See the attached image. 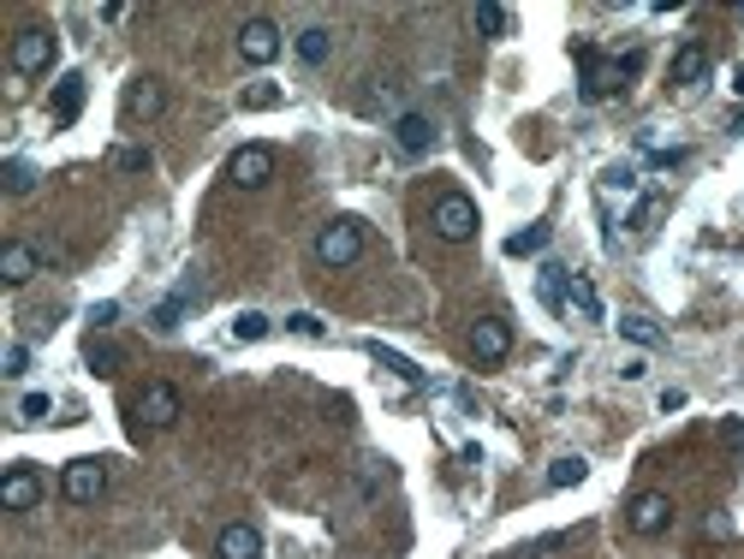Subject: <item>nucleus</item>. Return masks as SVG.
Listing matches in <instances>:
<instances>
[{
	"instance_id": "ddd939ff",
	"label": "nucleus",
	"mask_w": 744,
	"mask_h": 559,
	"mask_svg": "<svg viewBox=\"0 0 744 559\" xmlns=\"http://www.w3.org/2000/svg\"><path fill=\"white\" fill-rule=\"evenodd\" d=\"M393 150L400 155H429L435 150V120L429 113H400V120H393Z\"/></svg>"
},
{
	"instance_id": "0eeeda50",
	"label": "nucleus",
	"mask_w": 744,
	"mask_h": 559,
	"mask_svg": "<svg viewBox=\"0 0 744 559\" xmlns=\"http://www.w3.org/2000/svg\"><path fill=\"white\" fill-rule=\"evenodd\" d=\"M227 179L239 185V190L269 185V179H274V150H269V143H244V150L227 161Z\"/></svg>"
},
{
	"instance_id": "a878e982",
	"label": "nucleus",
	"mask_w": 744,
	"mask_h": 559,
	"mask_svg": "<svg viewBox=\"0 0 744 559\" xmlns=\"http://www.w3.org/2000/svg\"><path fill=\"white\" fill-rule=\"evenodd\" d=\"M543 244H548V227H524L506 239V256H530V250H543Z\"/></svg>"
},
{
	"instance_id": "6e6552de",
	"label": "nucleus",
	"mask_w": 744,
	"mask_h": 559,
	"mask_svg": "<svg viewBox=\"0 0 744 559\" xmlns=\"http://www.w3.org/2000/svg\"><path fill=\"white\" fill-rule=\"evenodd\" d=\"M625 518H632V536H661V529L674 524V500L649 489V494L632 500V512H625Z\"/></svg>"
},
{
	"instance_id": "6ab92c4d",
	"label": "nucleus",
	"mask_w": 744,
	"mask_h": 559,
	"mask_svg": "<svg viewBox=\"0 0 744 559\" xmlns=\"http://www.w3.org/2000/svg\"><path fill=\"white\" fill-rule=\"evenodd\" d=\"M197 298V286H179V292H173V298H162V304H155V310H150V321H155V328H162V333H173V328H179V316H185V304H192Z\"/></svg>"
},
{
	"instance_id": "2eb2a0df",
	"label": "nucleus",
	"mask_w": 744,
	"mask_h": 559,
	"mask_svg": "<svg viewBox=\"0 0 744 559\" xmlns=\"http://www.w3.org/2000/svg\"><path fill=\"white\" fill-rule=\"evenodd\" d=\"M36 268H42V256L31 244H7V250H0V280H7V286H31Z\"/></svg>"
},
{
	"instance_id": "c85d7f7f",
	"label": "nucleus",
	"mask_w": 744,
	"mask_h": 559,
	"mask_svg": "<svg viewBox=\"0 0 744 559\" xmlns=\"http://www.w3.org/2000/svg\"><path fill=\"white\" fill-rule=\"evenodd\" d=\"M42 417H54L48 393H24V399H19V423H42Z\"/></svg>"
},
{
	"instance_id": "5701e85b",
	"label": "nucleus",
	"mask_w": 744,
	"mask_h": 559,
	"mask_svg": "<svg viewBox=\"0 0 744 559\" xmlns=\"http://www.w3.org/2000/svg\"><path fill=\"white\" fill-rule=\"evenodd\" d=\"M583 476H590V464H583V459H554L548 464V489H578Z\"/></svg>"
},
{
	"instance_id": "f3484780",
	"label": "nucleus",
	"mask_w": 744,
	"mask_h": 559,
	"mask_svg": "<svg viewBox=\"0 0 744 559\" xmlns=\"http://www.w3.org/2000/svg\"><path fill=\"white\" fill-rule=\"evenodd\" d=\"M78 113H84V78H78V72H66V78H61V90H54V120H61V125H72Z\"/></svg>"
},
{
	"instance_id": "f257e3e1",
	"label": "nucleus",
	"mask_w": 744,
	"mask_h": 559,
	"mask_svg": "<svg viewBox=\"0 0 744 559\" xmlns=\"http://www.w3.org/2000/svg\"><path fill=\"white\" fill-rule=\"evenodd\" d=\"M54 54H61V36H54L48 24H24V31L12 36V72H24V78L48 72Z\"/></svg>"
},
{
	"instance_id": "20e7f679",
	"label": "nucleus",
	"mask_w": 744,
	"mask_h": 559,
	"mask_svg": "<svg viewBox=\"0 0 744 559\" xmlns=\"http://www.w3.org/2000/svg\"><path fill=\"white\" fill-rule=\"evenodd\" d=\"M429 227H435V239H447V244H464V239H471V232H477V202L464 197V190H447V197L435 202Z\"/></svg>"
},
{
	"instance_id": "4468645a",
	"label": "nucleus",
	"mask_w": 744,
	"mask_h": 559,
	"mask_svg": "<svg viewBox=\"0 0 744 559\" xmlns=\"http://www.w3.org/2000/svg\"><path fill=\"white\" fill-rule=\"evenodd\" d=\"M667 78H674V90L703 84L709 78V48H703V42H685V48L674 54V66H667Z\"/></svg>"
},
{
	"instance_id": "dca6fc26",
	"label": "nucleus",
	"mask_w": 744,
	"mask_h": 559,
	"mask_svg": "<svg viewBox=\"0 0 744 559\" xmlns=\"http://www.w3.org/2000/svg\"><path fill=\"white\" fill-rule=\"evenodd\" d=\"M215 553H221V559H262V536H256V524H227V529H221V541H215Z\"/></svg>"
},
{
	"instance_id": "1a4fd4ad",
	"label": "nucleus",
	"mask_w": 744,
	"mask_h": 559,
	"mask_svg": "<svg viewBox=\"0 0 744 559\" xmlns=\"http://www.w3.org/2000/svg\"><path fill=\"white\" fill-rule=\"evenodd\" d=\"M36 500H42V476L31 464H12L7 476H0V506L7 512H31Z\"/></svg>"
},
{
	"instance_id": "39448f33",
	"label": "nucleus",
	"mask_w": 744,
	"mask_h": 559,
	"mask_svg": "<svg viewBox=\"0 0 744 559\" xmlns=\"http://www.w3.org/2000/svg\"><path fill=\"white\" fill-rule=\"evenodd\" d=\"M131 417H138L143 429H167V423H179V387H173V381H150V387L131 399Z\"/></svg>"
},
{
	"instance_id": "7ed1b4c3",
	"label": "nucleus",
	"mask_w": 744,
	"mask_h": 559,
	"mask_svg": "<svg viewBox=\"0 0 744 559\" xmlns=\"http://www.w3.org/2000/svg\"><path fill=\"white\" fill-rule=\"evenodd\" d=\"M578 66H583V96L602 101V96H614L620 84L637 72V54H625V61H602L595 48H583V54H578Z\"/></svg>"
},
{
	"instance_id": "aec40b11",
	"label": "nucleus",
	"mask_w": 744,
	"mask_h": 559,
	"mask_svg": "<svg viewBox=\"0 0 744 559\" xmlns=\"http://www.w3.org/2000/svg\"><path fill=\"white\" fill-rule=\"evenodd\" d=\"M566 298H572V310L583 316V321H595L602 316V298H595V286L583 274H566Z\"/></svg>"
},
{
	"instance_id": "412c9836",
	"label": "nucleus",
	"mask_w": 744,
	"mask_h": 559,
	"mask_svg": "<svg viewBox=\"0 0 744 559\" xmlns=\"http://www.w3.org/2000/svg\"><path fill=\"white\" fill-rule=\"evenodd\" d=\"M471 24H477L483 36H506V31H513V12H506V7H494V0H483V7L471 12Z\"/></svg>"
},
{
	"instance_id": "bb28decb",
	"label": "nucleus",
	"mask_w": 744,
	"mask_h": 559,
	"mask_svg": "<svg viewBox=\"0 0 744 559\" xmlns=\"http://www.w3.org/2000/svg\"><path fill=\"white\" fill-rule=\"evenodd\" d=\"M7 190H12V197L36 190V167H31V161H7Z\"/></svg>"
},
{
	"instance_id": "9d476101",
	"label": "nucleus",
	"mask_w": 744,
	"mask_h": 559,
	"mask_svg": "<svg viewBox=\"0 0 744 559\" xmlns=\"http://www.w3.org/2000/svg\"><path fill=\"white\" fill-rule=\"evenodd\" d=\"M239 54H244L251 66H269L274 54H281V31H274L269 19H244V24H239Z\"/></svg>"
},
{
	"instance_id": "2f4dec72",
	"label": "nucleus",
	"mask_w": 744,
	"mask_h": 559,
	"mask_svg": "<svg viewBox=\"0 0 744 559\" xmlns=\"http://www.w3.org/2000/svg\"><path fill=\"white\" fill-rule=\"evenodd\" d=\"M393 96H400V90H393V84H382V78H375V90L363 96V113H382V108H393Z\"/></svg>"
},
{
	"instance_id": "cd10ccee",
	"label": "nucleus",
	"mask_w": 744,
	"mask_h": 559,
	"mask_svg": "<svg viewBox=\"0 0 744 559\" xmlns=\"http://www.w3.org/2000/svg\"><path fill=\"white\" fill-rule=\"evenodd\" d=\"M239 101H244V108H251V113H269V108H281V101H286V96H281V90H274V84H256V90H244Z\"/></svg>"
},
{
	"instance_id": "393cba45",
	"label": "nucleus",
	"mask_w": 744,
	"mask_h": 559,
	"mask_svg": "<svg viewBox=\"0 0 744 559\" xmlns=\"http://www.w3.org/2000/svg\"><path fill=\"white\" fill-rule=\"evenodd\" d=\"M232 340H244V346H256V340H269V316H256V310H244L239 321H232Z\"/></svg>"
},
{
	"instance_id": "7c9ffc66",
	"label": "nucleus",
	"mask_w": 744,
	"mask_h": 559,
	"mask_svg": "<svg viewBox=\"0 0 744 559\" xmlns=\"http://www.w3.org/2000/svg\"><path fill=\"white\" fill-rule=\"evenodd\" d=\"M113 167H120V173H143V167H150V150L125 143V150H113Z\"/></svg>"
},
{
	"instance_id": "9b49d317",
	"label": "nucleus",
	"mask_w": 744,
	"mask_h": 559,
	"mask_svg": "<svg viewBox=\"0 0 744 559\" xmlns=\"http://www.w3.org/2000/svg\"><path fill=\"white\" fill-rule=\"evenodd\" d=\"M506 351H513V328H506L501 316H483V321L471 328V358H477V363H501Z\"/></svg>"
},
{
	"instance_id": "473e14b6",
	"label": "nucleus",
	"mask_w": 744,
	"mask_h": 559,
	"mask_svg": "<svg viewBox=\"0 0 744 559\" xmlns=\"http://www.w3.org/2000/svg\"><path fill=\"white\" fill-rule=\"evenodd\" d=\"M286 328L298 333V340H322V321H316V316H292Z\"/></svg>"
},
{
	"instance_id": "f03ea898",
	"label": "nucleus",
	"mask_w": 744,
	"mask_h": 559,
	"mask_svg": "<svg viewBox=\"0 0 744 559\" xmlns=\"http://www.w3.org/2000/svg\"><path fill=\"white\" fill-rule=\"evenodd\" d=\"M363 256V227L358 220H328L322 232H316V262L322 268H352Z\"/></svg>"
},
{
	"instance_id": "c756f323",
	"label": "nucleus",
	"mask_w": 744,
	"mask_h": 559,
	"mask_svg": "<svg viewBox=\"0 0 744 559\" xmlns=\"http://www.w3.org/2000/svg\"><path fill=\"white\" fill-rule=\"evenodd\" d=\"M0 363H7L0 375H7V381H19L24 370H31V346H19V340H12V346H7V358H0Z\"/></svg>"
},
{
	"instance_id": "f8f14e48",
	"label": "nucleus",
	"mask_w": 744,
	"mask_h": 559,
	"mask_svg": "<svg viewBox=\"0 0 744 559\" xmlns=\"http://www.w3.org/2000/svg\"><path fill=\"white\" fill-rule=\"evenodd\" d=\"M162 108H167V90L155 78H131V90H125V120L131 125H150V120H162Z\"/></svg>"
},
{
	"instance_id": "a211bd4d",
	"label": "nucleus",
	"mask_w": 744,
	"mask_h": 559,
	"mask_svg": "<svg viewBox=\"0 0 744 559\" xmlns=\"http://www.w3.org/2000/svg\"><path fill=\"white\" fill-rule=\"evenodd\" d=\"M328 54H333V31H328V24H310V31H298V61H304V66H322Z\"/></svg>"
},
{
	"instance_id": "72a5a7b5",
	"label": "nucleus",
	"mask_w": 744,
	"mask_h": 559,
	"mask_svg": "<svg viewBox=\"0 0 744 559\" xmlns=\"http://www.w3.org/2000/svg\"><path fill=\"white\" fill-rule=\"evenodd\" d=\"M733 90H738V96H744V66H738V72H733Z\"/></svg>"
},
{
	"instance_id": "423d86ee",
	"label": "nucleus",
	"mask_w": 744,
	"mask_h": 559,
	"mask_svg": "<svg viewBox=\"0 0 744 559\" xmlns=\"http://www.w3.org/2000/svg\"><path fill=\"white\" fill-rule=\"evenodd\" d=\"M101 489H108V464L101 459H72L61 470V494L72 506H90V500H101Z\"/></svg>"
},
{
	"instance_id": "b1692460",
	"label": "nucleus",
	"mask_w": 744,
	"mask_h": 559,
	"mask_svg": "<svg viewBox=\"0 0 744 559\" xmlns=\"http://www.w3.org/2000/svg\"><path fill=\"white\" fill-rule=\"evenodd\" d=\"M84 363H90L96 375H120V351H113L108 340H90V346H84Z\"/></svg>"
},
{
	"instance_id": "4be33fe9",
	"label": "nucleus",
	"mask_w": 744,
	"mask_h": 559,
	"mask_svg": "<svg viewBox=\"0 0 744 559\" xmlns=\"http://www.w3.org/2000/svg\"><path fill=\"white\" fill-rule=\"evenodd\" d=\"M620 333L632 346H661L667 333H661V321H649V316H620Z\"/></svg>"
}]
</instances>
